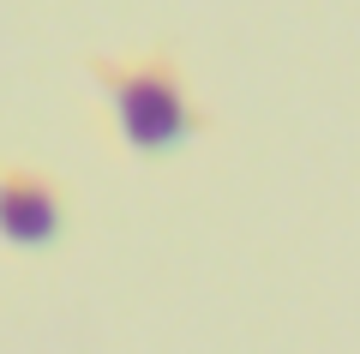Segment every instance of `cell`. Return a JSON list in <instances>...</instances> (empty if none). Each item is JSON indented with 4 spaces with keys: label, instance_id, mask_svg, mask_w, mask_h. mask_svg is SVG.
I'll return each mask as SVG.
<instances>
[{
    "label": "cell",
    "instance_id": "6da1fadb",
    "mask_svg": "<svg viewBox=\"0 0 360 354\" xmlns=\"http://www.w3.org/2000/svg\"><path fill=\"white\" fill-rule=\"evenodd\" d=\"M115 132L139 156H168L193 139V102L168 66H96Z\"/></svg>",
    "mask_w": 360,
    "mask_h": 354
},
{
    "label": "cell",
    "instance_id": "7a4b0ae2",
    "mask_svg": "<svg viewBox=\"0 0 360 354\" xmlns=\"http://www.w3.org/2000/svg\"><path fill=\"white\" fill-rule=\"evenodd\" d=\"M60 228H66V204L42 175H25V168L0 175V241L6 246L42 253V246L60 241Z\"/></svg>",
    "mask_w": 360,
    "mask_h": 354
}]
</instances>
